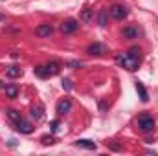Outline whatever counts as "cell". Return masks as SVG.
I'll use <instances>...</instances> for the list:
<instances>
[{
	"label": "cell",
	"instance_id": "6da1fadb",
	"mask_svg": "<svg viewBox=\"0 0 158 156\" xmlns=\"http://www.w3.org/2000/svg\"><path fill=\"white\" fill-rule=\"evenodd\" d=\"M116 61H118L119 64L125 68V70H129V72H134V70H138V66H140V57L138 55H132V53H119L118 57H116Z\"/></svg>",
	"mask_w": 158,
	"mask_h": 156
},
{
	"label": "cell",
	"instance_id": "7a4b0ae2",
	"mask_svg": "<svg viewBox=\"0 0 158 156\" xmlns=\"http://www.w3.org/2000/svg\"><path fill=\"white\" fill-rule=\"evenodd\" d=\"M138 129L142 132H151L155 129V119L149 114H140L138 116Z\"/></svg>",
	"mask_w": 158,
	"mask_h": 156
},
{
	"label": "cell",
	"instance_id": "3957f363",
	"mask_svg": "<svg viewBox=\"0 0 158 156\" xmlns=\"http://www.w3.org/2000/svg\"><path fill=\"white\" fill-rule=\"evenodd\" d=\"M109 15H110L112 18H116V20H123V18L129 15V11H127V7H125V6L114 4V6H110V9H109Z\"/></svg>",
	"mask_w": 158,
	"mask_h": 156
},
{
	"label": "cell",
	"instance_id": "277c9868",
	"mask_svg": "<svg viewBox=\"0 0 158 156\" xmlns=\"http://www.w3.org/2000/svg\"><path fill=\"white\" fill-rule=\"evenodd\" d=\"M15 129H17L19 132H22V134H31V132H33V125H31L30 121L22 119V117L15 123Z\"/></svg>",
	"mask_w": 158,
	"mask_h": 156
},
{
	"label": "cell",
	"instance_id": "5b68a950",
	"mask_svg": "<svg viewBox=\"0 0 158 156\" xmlns=\"http://www.w3.org/2000/svg\"><path fill=\"white\" fill-rule=\"evenodd\" d=\"M86 51H88L90 55H103V53H107V46L101 44V42H94V44L88 46Z\"/></svg>",
	"mask_w": 158,
	"mask_h": 156
},
{
	"label": "cell",
	"instance_id": "8992f818",
	"mask_svg": "<svg viewBox=\"0 0 158 156\" xmlns=\"http://www.w3.org/2000/svg\"><path fill=\"white\" fill-rule=\"evenodd\" d=\"M77 28H79V22L74 20V18H70V20H66V22L61 24V31H63V33H74Z\"/></svg>",
	"mask_w": 158,
	"mask_h": 156
},
{
	"label": "cell",
	"instance_id": "52a82bcc",
	"mask_svg": "<svg viewBox=\"0 0 158 156\" xmlns=\"http://www.w3.org/2000/svg\"><path fill=\"white\" fill-rule=\"evenodd\" d=\"M72 110V101L70 99H61L59 103H57V114L59 116H63V114H66V112H70Z\"/></svg>",
	"mask_w": 158,
	"mask_h": 156
},
{
	"label": "cell",
	"instance_id": "ba28073f",
	"mask_svg": "<svg viewBox=\"0 0 158 156\" xmlns=\"http://www.w3.org/2000/svg\"><path fill=\"white\" fill-rule=\"evenodd\" d=\"M35 33H37L39 37H50V35L53 33V28H52L50 24H40V26H37Z\"/></svg>",
	"mask_w": 158,
	"mask_h": 156
},
{
	"label": "cell",
	"instance_id": "9c48e42d",
	"mask_svg": "<svg viewBox=\"0 0 158 156\" xmlns=\"http://www.w3.org/2000/svg\"><path fill=\"white\" fill-rule=\"evenodd\" d=\"M76 147L88 149V151H96V149H98V145H96L94 142H90V140H77V142H76Z\"/></svg>",
	"mask_w": 158,
	"mask_h": 156
},
{
	"label": "cell",
	"instance_id": "30bf717a",
	"mask_svg": "<svg viewBox=\"0 0 158 156\" xmlns=\"http://www.w3.org/2000/svg\"><path fill=\"white\" fill-rule=\"evenodd\" d=\"M136 92H138V96H140V99H142L143 103H147V101H149V94H147L145 86H143L140 81H136Z\"/></svg>",
	"mask_w": 158,
	"mask_h": 156
},
{
	"label": "cell",
	"instance_id": "8fae6325",
	"mask_svg": "<svg viewBox=\"0 0 158 156\" xmlns=\"http://www.w3.org/2000/svg\"><path fill=\"white\" fill-rule=\"evenodd\" d=\"M46 70H48V76H57L59 70H61V64H59L57 61H50V63L46 64Z\"/></svg>",
	"mask_w": 158,
	"mask_h": 156
},
{
	"label": "cell",
	"instance_id": "7c38bea8",
	"mask_svg": "<svg viewBox=\"0 0 158 156\" xmlns=\"http://www.w3.org/2000/svg\"><path fill=\"white\" fill-rule=\"evenodd\" d=\"M123 37L125 39H138V30L129 26V28H123Z\"/></svg>",
	"mask_w": 158,
	"mask_h": 156
},
{
	"label": "cell",
	"instance_id": "4fadbf2b",
	"mask_svg": "<svg viewBox=\"0 0 158 156\" xmlns=\"http://www.w3.org/2000/svg\"><path fill=\"white\" fill-rule=\"evenodd\" d=\"M6 74H7V77L17 79V77H20V76H22V68H19V66H9Z\"/></svg>",
	"mask_w": 158,
	"mask_h": 156
},
{
	"label": "cell",
	"instance_id": "5bb4252c",
	"mask_svg": "<svg viewBox=\"0 0 158 156\" xmlns=\"http://www.w3.org/2000/svg\"><path fill=\"white\" fill-rule=\"evenodd\" d=\"M6 96H7L9 99H15V97L19 96V88H17L15 84H7V86H6Z\"/></svg>",
	"mask_w": 158,
	"mask_h": 156
},
{
	"label": "cell",
	"instance_id": "9a60e30c",
	"mask_svg": "<svg viewBox=\"0 0 158 156\" xmlns=\"http://www.w3.org/2000/svg\"><path fill=\"white\" fill-rule=\"evenodd\" d=\"M33 72H35V76H37V77H50V76H48V70H46V64H44V66H42V64H40V66H35V68H33Z\"/></svg>",
	"mask_w": 158,
	"mask_h": 156
},
{
	"label": "cell",
	"instance_id": "2e32d148",
	"mask_svg": "<svg viewBox=\"0 0 158 156\" xmlns=\"http://www.w3.org/2000/svg\"><path fill=\"white\" fill-rule=\"evenodd\" d=\"M42 110H44V107H42V105L33 107V109H31V117H33L35 121H39L40 117H42Z\"/></svg>",
	"mask_w": 158,
	"mask_h": 156
},
{
	"label": "cell",
	"instance_id": "e0dca14e",
	"mask_svg": "<svg viewBox=\"0 0 158 156\" xmlns=\"http://www.w3.org/2000/svg\"><path fill=\"white\" fill-rule=\"evenodd\" d=\"M107 18H109V11L101 9L99 15H98V22H99V26H107Z\"/></svg>",
	"mask_w": 158,
	"mask_h": 156
},
{
	"label": "cell",
	"instance_id": "ac0fdd59",
	"mask_svg": "<svg viewBox=\"0 0 158 156\" xmlns=\"http://www.w3.org/2000/svg\"><path fill=\"white\" fill-rule=\"evenodd\" d=\"M7 117H9V119H11V121H13V123H17V121H19V119H20V112H17V110H13V109H9V110H7Z\"/></svg>",
	"mask_w": 158,
	"mask_h": 156
},
{
	"label": "cell",
	"instance_id": "d6986e66",
	"mask_svg": "<svg viewBox=\"0 0 158 156\" xmlns=\"http://www.w3.org/2000/svg\"><path fill=\"white\" fill-rule=\"evenodd\" d=\"M90 18H92V9H85V11H83V15H81V20L88 22Z\"/></svg>",
	"mask_w": 158,
	"mask_h": 156
},
{
	"label": "cell",
	"instance_id": "ffe728a7",
	"mask_svg": "<svg viewBox=\"0 0 158 156\" xmlns=\"http://www.w3.org/2000/svg\"><path fill=\"white\" fill-rule=\"evenodd\" d=\"M63 88L64 90H72V81L70 79H63Z\"/></svg>",
	"mask_w": 158,
	"mask_h": 156
},
{
	"label": "cell",
	"instance_id": "44dd1931",
	"mask_svg": "<svg viewBox=\"0 0 158 156\" xmlns=\"http://www.w3.org/2000/svg\"><path fill=\"white\" fill-rule=\"evenodd\" d=\"M50 129H52V132H55V130L59 129V121H57V119H53V121L50 123Z\"/></svg>",
	"mask_w": 158,
	"mask_h": 156
},
{
	"label": "cell",
	"instance_id": "7402d4cb",
	"mask_svg": "<svg viewBox=\"0 0 158 156\" xmlns=\"http://www.w3.org/2000/svg\"><path fill=\"white\" fill-rule=\"evenodd\" d=\"M42 143H44V145H52V143H53V138H52V136H44V138H42Z\"/></svg>",
	"mask_w": 158,
	"mask_h": 156
},
{
	"label": "cell",
	"instance_id": "603a6c76",
	"mask_svg": "<svg viewBox=\"0 0 158 156\" xmlns=\"http://www.w3.org/2000/svg\"><path fill=\"white\" fill-rule=\"evenodd\" d=\"M129 53H132V55H138V57H140V48H131V50H129Z\"/></svg>",
	"mask_w": 158,
	"mask_h": 156
},
{
	"label": "cell",
	"instance_id": "cb8c5ba5",
	"mask_svg": "<svg viewBox=\"0 0 158 156\" xmlns=\"http://www.w3.org/2000/svg\"><path fill=\"white\" fill-rule=\"evenodd\" d=\"M68 66H81V63H77V61H72V63H68Z\"/></svg>",
	"mask_w": 158,
	"mask_h": 156
},
{
	"label": "cell",
	"instance_id": "d4e9b609",
	"mask_svg": "<svg viewBox=\"0 0 158 156\" xmlns=\"http://www.w3.org/2000/svg\"><path fill=\"white\" fill-rule=\"evenodd\" d=\"M110 147H112L114 151H119V145H116V143H110Z\"/></svg>",
	"mask_w": 158,
	"mask_h": 156
},
{
	"label": "cell",
	"instance_id": "484cf974",
	"mask_svg": "<svg viewBox=\"0 0 158 156\" xmlns=\"http://www.w3.org/2000/svg\"><path fill=\"white\" fill-rule=\"evenodd\" d=\"M2 20H4V17H2V15H0V24H2Z\"/></svg>",
	"mask_w": 158,
	"mask_h": 156
}]
</instances>
